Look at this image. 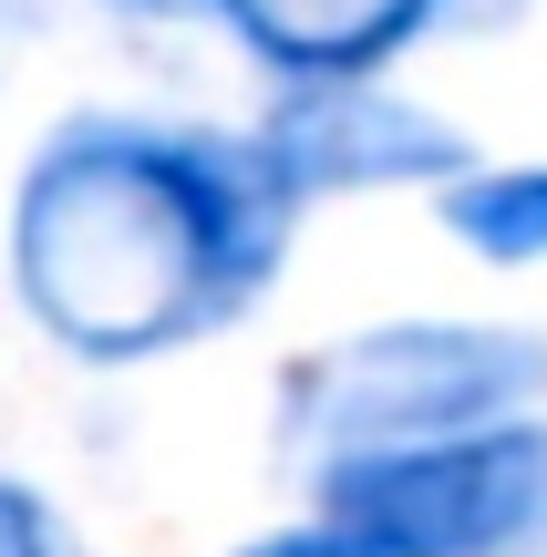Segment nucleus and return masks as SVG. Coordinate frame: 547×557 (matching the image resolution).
Wrapping results in <instances>:
<instances>
[{
	"label": "nucleus",
	"instance_id": "7",
	"mask_svg": "<svg viewBox=\"0 0 547 557\" xmlns=\"http://www.w3.org/2000/svg\"><path fill=\"white\" fill-rule=\"evenodd\" d=\"M0 557H52V527H41V506L21 485H0Z\"/></svg>",
	"mask_w": 547,
	"mask_h": 557
},
{
	"label": "nucleus",
	"instance_id": "6",
	"mask_svg": "<svg viewBox=\"0 0 547 557\" xmlns=\"http://www.w3.org/2000/svg\"><path fill=\"white\" fill-rule=\"evenodd\" d=\"M445 218H455V238H465L475 259H547V165L455 186Z\"/></svg>",
	"mask_w": 547,
	"mask_h": 557
},
{
	"label": "nucleus",
	"instance_id": "3",
	"mask_svg": "<svg viewBox=\"0 0 547 557\" xmlns=\"http://www.w3.org/2000/svg\"><path fill=\"white\" fill-rule=\"evenodd\" d=\"M547 382V351L517 331H455V320H403L321 351L289 382V413L310 434H331L341 455H393V444H445L496 423L507 403H527Z\"/></svg>",
	"mask_w": 547,
	"mask_h": 557
},
{
	"label": "nucleus",
	"instance_id": "4",
	"mask_svg": "<svg viewBox=\"0 0 547 557\" xmlns=\"http://www.w3.org/2000/svg\"><path fill=\"white\" fill-rule=\"evenodd\" d=\"M465 145L445 135L434 114L372 94V83H321L300 94L279 124L259 135V165L279 176V197H321V186H383V176H445Z\"/></svg>",
	"mask_w": 547,
	"mask_h": 557
},
{
	"label": "nucleus",
	"instance_id": "1",
	"mask_svg": "<svg viewBox=\"0 0 547 557\" xmlns=\"http://www.w3.org/2000/svg\"><path fill=\"white\" fill-rule=\"evenodd\" d=\"M279 227L289 197L259 165V145L83 124L21 186L11 269L52 341L135 361L248 310L279 269Z\"/></svg>",
	"mask_w": 547,
	"mask_h": 557
},
{
	"label": "nucleus",
	"instance_id": "8",
	"mask_svg": "<svg viewBox=\"0 0 547 557\" xmlns=\"http://www.w3.org/2000/svg\"><path fill=\"white\" fill-rule=\"evenodd\" d=\"M248 557H372V547H351V537H269V547H248Z\"/></svg>",
	"mask_w": 547,
	"mask_h": 557
},
{
	"label": "nucleus",
	"instance_id": "5",
	"mask_svg": "<svg viewBox=\"0 0 547 557\" xmlns=\"http://www.w3.org/2000/svg\"><path fill=\"white\" fill-rule=\"evenodd\" d=\"M445 0H227L248 41H259L279 73H310V83H362L383 52H403Z\"/></svg>",
	"mask_w": 547,
	"mask_h": 557
},
{
	"label": "nucleus",
	"instance_id": "2",
	"mask_svg": "<svg viewBox=\"0 0 547 557\" xmlns=\"http://www.w3.org/2000/svg\"><path fill=\"white\" fill-rule=\"evenodd\" d=\"M547 527V423L331 455V537L372 557H507Z\"/></svg>",
	"mask_w": 547,
	"mask_h": 557
}]
</instances>
